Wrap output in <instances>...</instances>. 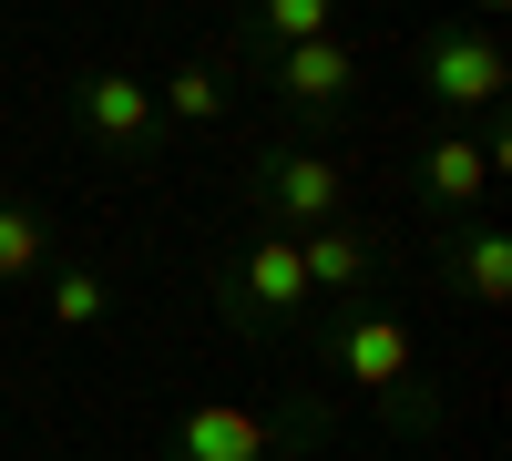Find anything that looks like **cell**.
Segmentation results:
<instances>
[{
    "label": "cell",
    "instance_id": "1",
    "mask_svg": "<svg viewBox=\"0 0 512 461\" xmlns=\"http://www.w3.org/2000/svg\"><path fill=\"white\" fill-rule=\"evenodd\" d=\"M318 369L338 390H359L390 431H441V380L420 369V328L390 308V298H349L318 318Z\"/></svg>",
    "mask_w": 512,
    "mask_h": 461
},
{
    "label": "cell",
    "instance_id": "2",
    "mask_svg": "<svg viewBox=\"0 0 512 461\" xmlns=\"http://www.w3.org/2000/svg\"><path fill=\"white\" fill-rule=\"evenodd\" d=\"M205 298H216V318L236 328V339H287L297 318H318V298H308V267H297V236H277V226H256V236H236L216 267H205Z\"/></svg>",
    "mask_w": 512,
    "mask_h": 461
},
{
    "label": "cell",
    "instance_id": "3",
    "mask_svg": "<svg viewBox=\"0 0 512 461\" xmlns=\"http://www.w3.org/2000/svg\"><path fill=\"white\" fill-rule=\"evenodd\" d=\"M328 441V400H297L287 410H256V400H185L175 421H164L154 461H297Z\"/></svg>",
    "mask_w": 512,
    "mask_h": 461
},
{
    "label": "cell",
    "instance_id": "4",
    "mask_svg": "<svg viewBox=\"0 0 512 461\" xmlns=\"http://www.w3.org/2000/svg\"><path fill=\"white\" fill-rule=\"evenodd\" d=\"M349 195H359V164H349V144H328V134H277L267 154L246 164V205H256L277 236L338 226V216H349Z\"/></svg>",
    "mask_w": 512,
    "mask_h": 461
},
{
    "label": "cell",
    "instance_id": "5",
    "mask_svg": "<svg viewBox=\"0 0 512 461\" xmlns=\"http://www.w3.org/2000/svg\"><path fill=\"white\" fill-rule=\"evenodd\" d=\"M256 82H267V103L287 113V134H328L338 144V123L369 93V41L318 31V41H287V52H256Z\"/></svg>",
    "mask_w": 512,
    "mask_h": 461
},
{
    "label": "cell",
    "instance_id": "6",
    "mask_svg": "<svg viewBox=\"0 0 512 461\" xmlns=\"http://www.w3.org/2000/svg\"><path fill=\"white\" fill-rule=\"evenodd\" d=\"M410 82L441 123H461V113H492L512 93V52H502L492 21H431L410 41Z\"/></svg>",
    "mask_w": 512,
    "mask_h": 461
},
{
    "label": "cell",
    "instance_id": "7",
    "mask_svg": "<svg viewBox=\"0 0 512 461\" xmlns=\"http://www.w3.org/2000/svg\"><path fill=\"white\" fill-rule=\"evenodd\" d=\"M62 113H72V134L113 154V164H164V113H154V82L144 72H123V62H93V72H72L62 82Z\"/></svg>",
    "mask_w": 512,
    "mask_h": 461
},
{
    "label": "cell",
    "instance_id": "8",
    "mask_svg": "<svg viewBox=\"0 0 512 461\" xmlns=\"http://www.w3.org/2000/svg\"><path fill=\"white\" fill-rule=\"evenodd\" d=\"M441 287L461 308L502 318V298H512V236H502V216H451L441 226Z\"/></svg>",
    "mask_w": 512,
    "mask_h": 461
},
{
    "label": "cell",
    "instance_id": "9",
    "mask_svg": "<svg viewBox=\"0 0 512 461\" xmlns=\"http://www.w3.org/2000/svg\"><path fill=\"white\" fill-rule=\"evenodd\" d=\"M297 267H308V298H318V308H349V298L379 287L390 257H379V236H369L359 216H338V226H308V236H297Z\"/></svg>",
    "mask_w": 512,
    "mask_h": 461
},
{
    "label": "cell",
    "instance_id": "10",
    "mask_svg": "<svg viewBox=\"0 0 512 461\" xmlns=\"http://www.w3.org/2000/svg\"><path fill=\"white\" fill-rule=\"evenodd\" d=\"M410 185H420V205H431L441 226H451V216H482V195H492V164H482V134H461V123H441V134L420 144Z\"/></svg>",
    "mask_w": 512,
    "mask_h": 461
},
{
    "label": "cell",
    "instance_id": "11",
    "mask_svg": "<svg viewBox=\"0 0 512 461\" xmlns=\"http://www.w3.org/2000/svg\"><path fill=\"white\" fill-rule=\"evenodd\" d=\"M226 103H236V72L226 62H175L154 82V113H164V134H205V123H226Z\"/></svg>",
    "mask_w": 512,
    "mask_h": 461
},
{
    "label": "cell",
    "instance_id": "12",
    "mask_svg": "<svg viewBox=\"0 0 512 461\" xmlns=\"http://www.w3.org/2000/svg\"><path fill=\"white\" fill-rule=\"evenodd\" d=\"M41 277H52V287H41V318H52L62 339L103 328V318H113V298H123V287H113V267H93V257H52Z\"/></svg>",
    "mask_w": 512,
    "mask_h": 461
},
{
    "label": "cell",
    "instance_id": "13",
    "mask_svg": "<svg viewBox=\"0 0 512 461\" xmlns=\"http://www.w3.org/2000/svg\"><path fill=\"white\" fill-rule=\"evenodd\" d=\"M62 257V236H52V205L41 195H0V287H21Z\"/></svg>",
    "mask_w": 512,
    "mask_h": 461
},
{
    "label": "cell",
    "instance_id": "14",
    "mask_svg": "<svg viewBox=\"0 0 512 461\" xmlns=\"http://www.w3.org/2000/svg\"><path fill=\"white\" fill-rule=\"evenodd\" d=\"M338 31V0H256L246 11V52H287V41Z\"/></svg>",
    "mask_w": 512,
    "mask_h": 461
},
{
    "label": "cell",
    "instance_id": "15",
    "mask_svg": "<svg viewBox=\"0 0 512 461\" xmlns=\"http://www.w3.org/2000/svg\"><path fill=\"white\" fill-rule=\"evenodd\" d=\"M461 11H472V21H502V11H512V0H461Z\"/></svg>",
    "mask_w": 512,
    "mask_h": 461
}]
</instances>
